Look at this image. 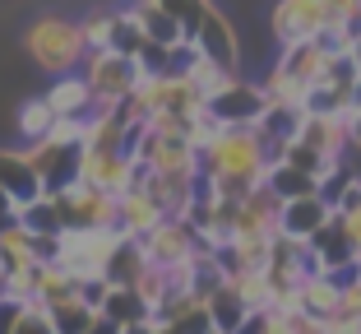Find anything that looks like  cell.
Wrapping results in <instances>:
<instances>
[{
    "instance_id": "cell-1",
    "label": "cell",
    "mask_w": 361,
    "mask_h": 334,
    "mask_svg": "<svg viewBox=\"0 0 361 334\" xmlns=\"http://www.w3.org/2000/svg\"><path fill=\"white\" fill-rule=\"evenodd\" d=\"M23 52L28 61L42 70V75H70L79 70L88 56V42H84V28L79 19H65V14H37V19L23 28Z\"/></svg>"
},
{
    "instance_id": "cell-2",
    "label": "cell",
    "mask_w": 361,
    "mask_h": 334,
    "mask_svg": "<svg viewBox=\"0 0 361 334\" xmlns=\"http://www.w3.org/2000/svg\"><path fill=\"white\" fill-rule=\"evenodd\" d=\"M126 241H135V237H126L121 227H61V256L56 260L79 283H93V279H106L111 260H116V251Z\"/></svg>"
},
{
    "instance_id": "cell-3",
    "label": "cell",
    "mask_w": 361,
    "mask_h": 334,
    "mask_svg": "<svg viewBox=\"0 0 361 334\" xmlns=\"http://www.w3.org/2000/svg\"><path fill=\"white\" fill-rule=\"evenodd\" d=\"M84 79L93 88V112H116L130 93H135L139 75H144V65L135 56L116 52V47H102V52H88L84 56Z\"/></svg>"
},
{
    "instance_id": "cell-4",
    "label": "cell",
    "mask_w": 361,
    "mask_h": 334,
    "mask_svg": "<svg viewBox=\"0 0 361 334\" xmlns=\"http://www.w3.org/2000/svg\"><path fill=\"white\" fill-rule=\"evenodd\" d=\"M139 251H144V260L149 265H158V270L176 274L180 265H190L195 256H200V237H195V227L185 223V218H162V223H153L144 237H135Z\"/></svg>"
},
{
    "instance_id": "cell-5",
    "label": "cell",
    "mask_w": 361,
    "mask_h": 334,
    "mask_svg": "<svg viewBox=\"0 0 361 334\" xmlns=\"http://www.w3.org/2000/svg\"><path fill=\"white\" fill-rule=\"evenodd\" d=\"M47 195L56 200L65 227H116L121 200H116V195H106V191H97V186L70 181V186H61V191H47Z\"/></svg>"
},
{
    "instance_id": "cell-6",
    "label": "cell",
    "mask_w": 361,
    "mask_h": 334,
    "mask_svg": "<svg viewBox=\"0 0 361 334\" xmlns=\"http://www.w3.org/2000/svg\"><path fill=\"white\" fill-rule=\"evenodd\" d=\"M135 158L153 172H200V149L185 130H144L135 144Z\"/></svg>"
},
{
    "instance_id": "cell-7",
    "label": "cell",
    "mask_w": 361,
    "mask_h": 334,
    "mask_svg": "<svg viewBox=\"0 0 361 334\" xmlns=\"http://www.w3.org/2000/svg\"><path fill=\"white\" fill-rule=\"evenodd\" d=\"M139 172H144V162L126 149H84V167H79V181L97 186L106 195H126L139 186Z\"/></svg>"
},
{
    "instance_id": "cell-8",
    "label": "cell",
    "mask_w": 361,
    "mask_h": 334,
    "mask_svg": "<svg viewBox=\"0 0 361 334\" xmlns=\"http://www.w3.org/2000/svg\"><path fill=\"white\" fill-rule=\"evenodd\" d=\"M190 42L200 47V56H209V61H218V65H227V70H236V75H241V37H236L232 19H227L213 0L204 5L200 23L190 28Z\"/></svg>"
},
{
    "instance_id": "cell-9",
    "label": "cell",
    "mask_w": 361,
    "mask_h": 334,
    "mask_svg": "<svg viewBox=\"0 0 361 334\" xmlns=\"http://www.w3.org/2000/svg\"><path fill=\"white\" fill-rule=\"evenodd\" d=\"M269 32H274L278 47L310 42V37L324 32V5H319V0H274V10H269Z\"/></svg>"
},
{
    "instance_id": "cell-10",
    "label": "cell",
    "mask_w": 361,
    "mask_h": 334,
    "mask_svg": "<svg viewBox=\"0 0 361 334\" xmlns=\"http://www.w3.org/2000/svg\"><path fill=\"white\" fill-rule=\"evenodd\" d=\"M264 107H269L264 84H259V79H241V75L218 97H209V112L218 117V126H255V121L264 117Z\"/></svg>"
},
{
    "instance_id": "cell-11",
    "label": "cell",
    "mask_w": 361,
    "mask_h": 334,
    "mask_svg": "<svg viewBox=\"0 0 361 334\" xmlns=\"http://www.w3.org/2000/svg\"><path fill=\"white\" fill-rule=\"evenodd\" d=\"M28 162L37 167L47 191H61V186L79 181V167H84V144H61V140H37V144H23Z\"/></svg>"
},
{
    "instance_id": "cell-12",
    "label": "cell",
    "mask_w": 361,
    "mask_h": 334,
    "mask_svg": "<svg viewBox=\"0 0 361 334\" xmlns=\"http://www.w3.org/2000/svg\"><path fill=\"white\" fill-rule=\"evenodd\" d=\"M334 218V205L324 200V195H297V200H283L278 205V232H287V237H315L319 227Z\"/></svg>"
},
{
    "instance_id": "cell-13",
    "label": "cell",
    "mask_w": 361,
    "mask_h": 334,
    "mask_svg": "<svg viewBox=\"0 0 361 334\" xmlns=\"http://www.w3.org/2000/svg\"><path fill=\"white\" fill-rule=\"evenodd\" d=\"M0 186L14 195V209H19V205H32L37 195H47V186H42V177H37V167L28 162L23 144L0 149Z\"/></svg>"
},
{
    "instance_id": "cell-14",
    "label": "cell",
    "mask_w": 361,
    "mask_h": 334,
    "mask_svg": "<svg viewBox=\"0 0 361 334\" xmlns=\"http://www.w3.org/2000/svg\"><path fill=\"white\" fill-rule=\"evenodd\" d=\"M329 47L319 42V37H310V42H292V47H278V65H283L287 75L297 79V84H319L324 79V70H329Z\"/></svg>"
},
{
    "instance_id": "cell-15",
    "label": "cell",
    "mask_w": 361,
    "mask_h": 334,
    "mask_svg": "<svg viewBox=\"0 0 361 334\" xmlns=\"http://www.w3.org/2000/svg\"><path fill=\"white\" fill-rule=\"evenodd\" d=\"M47 102H51L56 117H93V88H88L84 70H70V75H56L47 88Z\"/></svg>"
},
{
    "instance_id": "cell-16",
    "label": "cell",
    "mask_w": 361,
    "mask_h": 334,
    "mask_svg": "<svg viewBox=\"0 0 361 334\" xmlns=\"http://www.w3.org/2000/svg\"><path fill=\"white\" fill-rule=\"evenodd\" d=\"M130 10H135L139 23H144V37H149V42H158V47H180V42H190L185 23H180L176 14H167L158 0H130Z\"/></svg>"
},
{
    "instance_id": "cell-17",
    "label": "cell",
    "mask_w": 361,
    "mask_h": 334,
    "mask_svg": "<svg viewBox=\"0 0 361 334\" xmlns=\"http://www.w3.org/2000/svg\"><path fill=\"white\" fill-rule=\"evenodd\" d=\"M162 218H167V214H162V209L153 205L149 195L139 191V186H135V191H126V195H121V209H116V227H121V232H126V237H144V232H149L153 223H162Z\"/></svg>"
},
{
    "instance_id": "cell-18",
    "label": "cell",
    "mask_w": 361,
    "mask_h": 334,
    "mask_svg": "<svg viewBox=\"0 0 361 334\" xmlns=\"http://www.w3.org/2000/svg\"><path fill=\"white\" fill-rule=\"evenodd\" d=\"M209 302V316H213V330H223V334H241L245 330V321H250V306H245V297L232 288V283H223L218 292H209L204 297Z\"/></svg>"
},
{
    "instance_id": "cell-19",
    "label": "cell",
    "mask_w": 361,
    "mask_h": 334,
    "mask_svg": "<svg viewBox=\"0 0 361 334\" xmlns=\"http://www.w3.org/2000/svg\"><path fill=\"white\" fill-rule=\"evenodd\" d=\"M51 121H56V112H51V102H47L42 93L23 97L19 112H14V135H19V144H37V140H47Z\"/></svg>"
},
{
    "instance_id": "cell-20",
    "label": "cell",
    "mask_w": 361,
    "mask_h": 334,
    "mask_svg": "<svg viewBox=\"0 0 361 334\" xmlns=\"http://www.w3.org/2000/svg\"><path fill=\"white\" fill-rule=\"evenodd\" d=\"M0 256H5V265H10V270H32V265H37V251H32V232L19 223V218L0 223Z\"/></svg>"
},
{
    "instance_id": "cell-21",
    "label": "cell",
    "mask_w": 361,
    "mask_h": 334,
    "mask_svg": "<svg viewBox=\"0 0 361 334\" xmlns=\"http://www.w3.org/2000/svg\"><path fill=\"white\" fill-rule=\"evenodd\" d=\"M264 186L278 195V200H297V195H315V191H319L315 177L301 172V167H292V162H269Z\"/></svg>"
},
{
    "instance_id": "cell-22",
    "label": "cell",
    "mask_w": 361,
    "mask_h": 334,
    "mask_svg": "<svg viewBox=\"0 0 361 334\" xmlns=\"http://www.w3.org/2000/svg\"><path fill=\"white\" fill-rule=\"evenodd\" d=\"M51 321H56V334H88V330H93V321H97V311L88 306L84 288H79L75 297H65V302L51 306Z\"/></svg>"
},
{
    "instance_id": "cell-23",
    "label": "cell",
    "mask_w": 361,
    "mask_h": 334,
    "mask_svg": "<svg viewBox=\"0 0 361 334\" xmlns=\"http://www.w3.org/2000/svg\"><path fill=\"white\" fill-rule=\"evenodd\" d=\"M144 42H149V37H144V23L135 19V10H130V5H116V14H111V47L126 52V56H139Z\"/></svg>"
},
{
    "instance_id": "cell-24",
    "label": "cell",
    "mask_w": 361,
    "mask_h": 334,
    "mask_svg": "<svg viewBox=\"0 0 361 334\" xmlns=\"http://www.w3.org/2000/svg\"><path fill=\"white\" fill-rule=\"evenodd\" d=\"M259 84H264L269 102H301V107H306V84H297V79L287 75V70H283L278 61L264 70V79H259Z\"/></svg>"
},
{
    "instance_id": "cell-25",
    "label": "cell",
    "mask_w": 361,
    "mask_h": 334,
    "mask_svg": "<svg viewBox=\"0 0 361 334\" xmlns=\"http://www.w3.org/2000/svg\"><path fill=\"white\" fill-rule=\"evenodd\" d=\"M14 334H56V321H51V306H47L42 297H32V302H23L19 321H14Z\"/></svg>"
},
{
    "instance_id": "cell-26",
    "label": "cell",
    "mask_w": 361,
    "mask_h": 334,
    "mask_svg": "<svg viewBox=\"0 0 361 334\" xmlns=\"http://www.w3.org/2000/svg\"><path fill=\"white\" fill-rule=\"evenodd\" d=\"M111 14L116 10H88L84 19H79V28H84V42H88V52H102V47H111Z\"/></svg>"
},
{
    "instance_id": "cell-27",
    "label": "cell",
    "mask_w": 361,
    "mask_h": 334,
    "mask_svg": "<svg viewBox=\"0 0 361 334\" xmlns=\"http://www.w3.org/2000/svg\"><path fill=\"white\" fill-rule=\"evenodd\" d=\"M158 5L167 14H176V19L185 23V32H190L195 23H200V14H204V5H209V0H158Z\"/></svg>"
},
{
    "instance_id": "cell-28",
    "label": "cell",
    "mask_w": 361,
    "mask_h": 334,
    "mask_svg": "<svg viewBox=\"0 0 361 334\" xmlns=\"http://www.w3.org/2000/svg\"><path fill=\"white\" fill-rule=\"evenodd\" d=\"M10 218H14V195L0 186V223H10Z\"/></svg>"
},
{
    "instance_id": "cell-29",
    "label": "cell",
    "mask_w": 361,
    "mask_h": 334,
    "mask_svg": "<svg viewBox=\"0 0 361 334\" xmlns=\"http://www.w3.org/2000/svg\"><path fill=\"white\" fill-rule=\"evenodd\" d=\"M88 334H121V325H111L106 316H97V321H93V330H88Z\"/></svg>"
},
{
    "instance_id": "cell-30",
    "label": "cell",
    "mask_w": 361,
    "mask_h": 334,
    "mask_svg": "<svg viewBox=\"0 0 361 334\" xmlns=\"http://www.w3.org/2000/svg\"><path fill=\"white\" fill-rule=\"evenodd\" d=\"M121 334H158V330H149L144 321H135V325H121Z\"/></svg>"
},
{
    "instance_id": "cell-31",
    "label": "cell",
    "mask_w": 361,
    "mask_h": 334,
    "mask_svg": "<svg viewBox=\"0 0 361 334\" xmlns=\"http://www.w3.org/2000/svg\"><path fill=\"white\" fill-rule=\"evenodd\" d=\"M5 274H10V265H5V256H0V288H5Z\"/></svg>"
},
{
    "instance_id": "cell-32",
    "label": "cell",
    "mask_w": 361,
    "mask_h": 334,
    "mask_svg": "<svg viewBox=\"0 0 361 334\" xmlns=\"http://www.w3.org/2000/svg\"><path fill=\"white\" fill-rule=\"evenodd\" d=\"M352 56H357V65H361V37H357V47H352Z\"/></svg>"
},
{
    "instance_id": "cell-33",
    "label": "cell",
    "mask_w": 361,
    "mask_h": 334,
    "mask_svg": "<svg viewBox=\"0 0 361 334\" xmlns=\"http://www.w3.org/2000/svg\"><path fill=\"white\" fill-rule=\"evenodd\" d=\"M357 279H361V256H357Z\"/></svg>"
}]
</instances>
